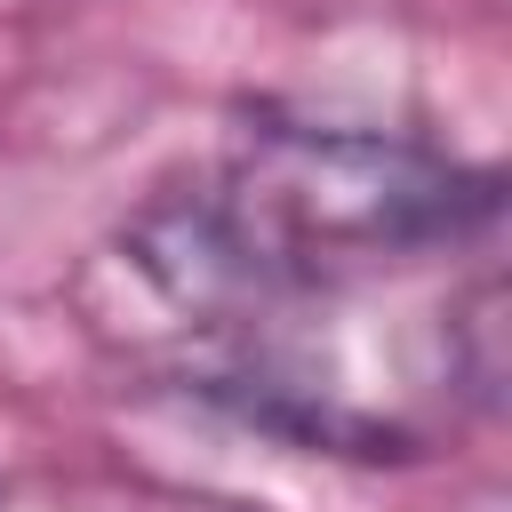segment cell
Listing matches in <instances>:
<instances>
[{
    "label": "cell",
    "instance_id": "6da1fadb",
    "mask_svg": "<svg viewBox=\"0 0 512 512\" xmlns=\"http://www.w3.org/2000/svg\"><path fill=\"white\" fill-rule=\"evenodd\" d=\"M496 224L504 168L256 104L232 128L216 184L168 192L128 224V264L176 320L232 328L288 296H328L424 256L488 248Z\"/></svg>",
    "mask_w": 512,
    "mask_h": 512
}]
</instances>
